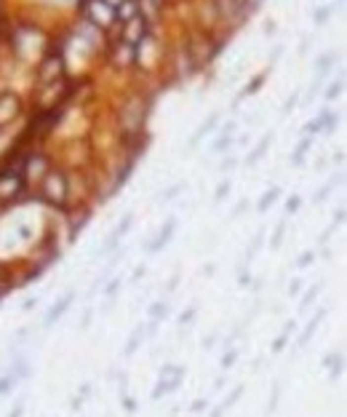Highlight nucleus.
Returning <instances> with one entry per match:
<instances>
[{
    "label": "nucleus",
    "mask_w": 347,
    "mask_h": 417,
    "mask_svg": "<svg viewBox=\"0 0 347 417\" xmlns=\"http://www.w3.org/2000/svg\"><path fill=\"white\" fill-rule=\"evenodd\" d=\"M38 198L43 203L54 209H67V198H70V180L62 169H48L45 177L40 180V190H38Z\"/></svg>",
    "instance_id": "obj_1"
},
{
    "label": "nucleus",
    "mask_w": 347,
    "mask_h": 417,
    "mask_svg": "<svg viewBox=\"0 0 347 417\" xmlns=\"http://www.w3.org/2000/svg\"><path fill=\"white\" fill-rule=\"evenodd\" d=\"M174 230H176V222H174V220H168V222H166V228H163L160 233L155 235V241H153V243H147V251H150V254H158L160 249H166V243L171 241Z\"/></svg>",
    "instance_id": "obj_2"
},
{
    "label": "nucleus",
    "mask_w": 347,
    "mask_h": 417,
    "mask_svg": "<svg viewBox=\"0 0 347 417\" xmlns=\"http://www.w3.org/2000/svg\"><path fill=\"white\" fill-rule=\"evenodd\" d=\"M70 302H73V292H70V294H64L62 300H59L56 305L48 310V316H45V324H48V326H51V324H54L56 319H62V313H64V310L70 308Z\"/></svg>",
    "instance_id": "obj_3"
},
{
    "label": "nucleus",
    "mask_w": 347,
    "mask_h": 417,
    "mask_svg": "<svg viewBox=\"0 0 347 417\" xmlns=\"http://www.w3.org/2000/svg\"><path fill=\"white\" fill-rule=\"evenodd\" d=\"M278 193H280V190H278V187L267 190V193H265V195H262V201L257 203V209H259V211H267V209H270V206H272V203H275V198H278Z\"/></svg>",
    "instance_id": "obj_4"
},
{
    "label": "nucleus",
    "mask_w": 347,
    "mask_h": 417,
    "mask_svg": "<svg viewBox=\"0 0 347 417\" xmlns=\"http://www.w3.org/2000/svg\"><path fill=\"white\" fill-rule=\"evenodd\" d=\"M131 225H134V220H131V214H126V217H123V222L117 225V228L113 230V233H115L117 238H123V235H126L128 230H131Z\"/></svg>",
    "instance_id": "obj_5"
},
{
    "label": "nucleus",
    "mask_w": 347,
    "mask_h": 417,
    "mask_svg": "<svg viewBox=\"0 0 347 417\" xmlns=\"http://www.w3.org/2000/svg\"><path fill=\"white\" fill-rule=\"evenodd\" d=\"M168 313V308H166V302H155L153 308H150V316H153V321H158V319H163V316Z\"/></svg>",
    "instance_id": "obj_6"
},
{
    "label": "nucleus",
    "mask_w": 347,
    "mask_h": 417,
    "mask_svg": "<svg viewBox=\"0 0 347 417\" xmlns=\"http://www.w3.org/2000/svg\"><path fill=\"white\" fill-rule=\"evenodd\" d=\"M267 144H270V137H267V139H262V144H259V147H257V150H254V153H251V158H248V163L259 161V158H262V153H265V150H267Z\"/></svg>",
    "instance_id": "obj_7"
},
{
    "label": "nucleus",
    "mask_w": 347,
    "mask_h": 417,
    "mask_svg": "<svg viewBox=\"0 0 347 417\" xmlns=\"http://www.w3.org/2000/svg\"><path fill=\"white\" fill-rule=\"evenodd\" d=\"M262 241H265V233H257V238H254V243H251V249H248L246 254H248V257H254V254H257V251L262 249Z\"/></svg>",
    "instance_id": "obj_8"
},
{
    "label": "nucleus",
    "mask_w": 347,
    "mask_h": 417,
    "mask_svg": "<svg viewBox=\"0 0 347 417\" xmlns=\"http://www.w3.org/2000/svg\"><path fill=\"white\" fill-rule=\"evenodd\" d=\"M310 262H315V251H305V254L297 260V265H299V268H307Z\"/></svg>",
    "instance_id": "obj_9"
},
{
    "label": "nucleus",
    "mask_w": 347,
    "mask_h": 417,
    "mask_svg": "<svg viewBox=\"0 0 347 417\" xmlns=\"http://www.w3.org/2000/svg\"><path fill=\"white\" fill-rule=\"evenodd\" d=\"M11 289V283H8V276H5V270L0 268V297H3L5 292Z\"/></svg>",
    "instance_id": "obj_10"
},
{
    "label": "nucleus",
    "mask_w": 347,
    "mask_h": 417,
    "mask_svg": "<svg viewBox=\"0 0 347 417\" xmlns=\"http://www.w3.org/2000/svg\"><path fill=\"white\" fill-rule=\"evenodd\" d=\"M227 144H230V134H222V137L217 139V144H214V150L219 153V150H225V147H227Z\"/></svg>",
    "instance_id": "obj_11"
},
{
    "label": "nucleus",
    "mask_w": 347,
    "mask_h": 417,
    "mask_svg": "<svg viewBox=\"0 0 347 417\" xmlns=\"http://www.w3.org/2000/svg\"><path fill=\"white\" fill-rule=\"evenodd\" d=\"M227 193H230V182H222L219 187H217V201H222V198H225Z\"/></svg>",
    "instance_id": "obj_12"
},
{
    "label": "nucleus",
    "mask_w": 347,
    "mask_h": 417,
    "mask_svg": "<svg viewBox=\"0 0 347 417\" xmlns=\"http://www.w3.org/2000/svg\"><path fill=\"white\" fill-rule=\"evenodd\" d=\"M318 292H320V289H318V286H315V289H310V292H307V294H305L302 305H305V308H307V305H310V302H312V300H315V297H318Z\"/></svg>",
    "instance_id": "obj_13"
},
{
    "label": "nucleus",
    "mask_w": 347,
    "mask_h": 417,
    "mask_svg": "<svg viewBox=\"0 0 347 417\" xmlns=\"http://www.w3.org/2000/svg\"><path fill=\"white\" fill-rule=\"evenodd\" d=\"M339 91H342V81H337V83H334L331 89H329V94H326V96H329V99H334V96H339Z\"/></svg>",
    "instance_id": "obj_14"
},
{
    "label": "nucleus",
    "mask_w": 347,
    "mask_h": 417,
    "mask_svg": "<svg viewBox=\"0 0 347 417\" xmlns=\"http://www.w3.org/2000/svg\"><path fill=\"white\" fill-rule=\"evenodd\" d=\"M286 209H289V211H297V209H299V198L291 195L289 201H286Z\"/></svg>",
    "instance_id": "obj_15"
},
{
    "label": "nucleus",
    "mask_w": 347,
    "mask_h": 417,
    "mask_svg": "<svg viewBox=\"0 0 347 417\" xmlns=\"http://www.w3.org/2000/svg\"><path fill=\"white\" fill-rule=\"evenodd\" d=\"M117 289H120V281H117V278H115V281H110V286H107V289H104V292H107L110 297H113V294L117 292Z\"/></svg>",
    "instance_id": "obj_16"
},
{
    "label": "nucleus",
    "mask_w": 347,
    "mask_h": 417,
    "mask_svg": "<svg viewBox=\"0 0 347 417\" xmlns=\"http://www.w3.org/2000/svg\"><path fill=\"white\" fill-rule=\"evenodd\" d=\"M329 64H331V56H320V59H318V70H320V72L329 67Z\"/></svg>",
    "instance_id": "obj_17"
},
{
    "label": "nucleus",
    "mask_w": 347,
    "mask_h": 417,
    "mask_svg": "<svg viewBox=\"0 0 347 417\" xmlns=\"http://www.w3.org/2000/svg\"><path fill=\"white\" fill-rule=\"evenodd\" d=\"M326 16H329V8H323V11H318V16H315V22L320 24V22H326Z\"/></svg>",
    "instance_id": "obj_18"
},
{
    "label": "nucleus",
    "mask_w": 347,
    "mask_h": 417,
    "mask_svg": "<svg viewBox=\"0 0 347 417\" xmlns=\"http://www.w3.org/2000/svg\"><path fill=\"white\" fill-rule=\"evenodd\" d=\"M179 190H182V185H174V187H171V190H168V193H166V201H168V198H174L176 193H179Z\"/></svg>",
    "instance_id": "obj_19"
},
{
    "label": "nucleus",
    "mask_w": 347,
    "mask_h": 417,
    "mask_svg": "<svg viewBox=\"0 0 347 417\" xmlns=\"http://www.w3.org/2000/svg\"><path fill=\"white\" fill-rule=\"evenodd\" d=\"M222 364H225V367H232V364H235V353H227V356H225V361H222Z\"/></svg>",
    "instance_id": "obj_20"
},
{
    "label": "nucleus",
    "mask_w": 347,
    "mask_h": 417,
    "mask_svg": "<svg viewBox=\"0 0 347 417\" xmlns=\"http://www.w3.org/2000/svg\"><path fill=\"white\" fill-rule=\"evenodd\" d=\"M238 281H240V286H248V283H251V276L240 273V278H238Z\"/></svg>",
    "instance_id": "obj_21"
},
{
    "label": "nucleus",
    "mask_w": 347,
    "mask_h": 417,
    "mask_svg": "<svg viewBox=\"0 0 347 417\" xmlns=\"http://www.w3.org/2000/svg\"><path fill=\"white\" fill-rule=\"evenodd\" d=\"M345 222V209H339L337 211V220H334V225H342Z\"/></svg>",
    "instance_id": "obj_22"
},
{
    "label": "nucleus",
    "mask_w": 347,
    "mask_h": 417,
    "mask_svg": "<svg viewBox=\"0 0 347 417\" xmlns=\"http://www.w3.org/2000/svg\"><path fill=\"white\" fill-rule=\"evenodd\" d=\"M193 316H195V310H187V313H182V324H187L190 319H193Z\"/></svg>",
    "instance_id": "obj_23"
}]
</instances>
